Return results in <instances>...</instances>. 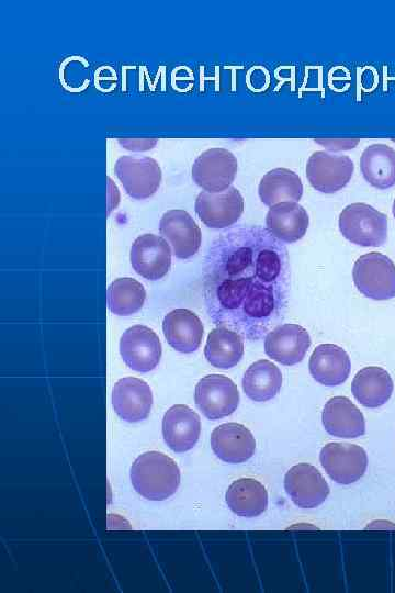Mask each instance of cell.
<instances>
[{
  "label": "cell",
  "instance_id": "6da1fadb",
  "mask_svg": "<svg viewBox=\"0 0 395 593\" xmlns=\"http://www.w3.org/2000/svg\"><path fill=\"white\" fill-rule=\"evenodd\" d=\"M289 287L286 247L260 225L226 231L206 253L203 290L208 314L245 337L259 338L284 318Z\"/></svg>",
  "mask_w": 395,
  "mask_h": 593
},
{
  "label": "cell",
  "instance_id": "7a4b0ae2",
  "mask_svg": "<svg viewBox=\"0 0 395 593\" xmlns=\"http://www.w3.org/2000/svg\"><path fill=\"white\" fill-rule=\"evenodd\" d=\"M129 477L136 492L150 501L170 497L180 484V470L176 461L156 450L138 456L131 467Z\"/></svg>",
  "mask_w": 395,
  "mask_h": 593
},
{
  "label": "cell",
  "instance_id": "3957f363",
  "mask_svg": "<svg viewBox=\"0 0 395 593\" xmlns=\"http://www.w3.org/2000/svg\"><path fill=\"white\" fill-rule=\"evenodd\" d=\"M340 233L363 247H380L387 239V216L366 203H351L339 215Z\"/></svg>",
  "mask_w": 395,
  "mask_h": 593
},
{
  "label": "cell",
  "instance_id": "277c9868",
  "mask_svg": "<svg viewBox=\"0 0 395 593\" xmlns=\"http://www.w3.org/2000/svg\"><path fill=\"white\" fill-rule=\"evenodd\" d=\"M352 277L358 290L373 300L395 296V265L376 251L360 256L353 266Z\"/></svg>",
  "mask_w": 395,
  "mask_h": 593
},
{
  "label": "cell",
  "instance_id": "5b68a950",
  "mask_svg": "<svg viewBox=\"0 0 395 593\" xmlns=\"http://www.w3.org/2000/svg\"><path fill=\"white\" fill-rule=\"evenodd\" d=\"M238 163L232 152L213 147L200 154L191 169L193 181L208 192L226 190L237 174Z\"/></svg>",
  "mask_w": 395,
  "mask_h": 593
},
{
  "label": "cell",
  "instance_id": "8992f818",
  "mask_svg": "<svg viewBox=\"0 0 395 593\" xmlns=\"http://www.w3.org/2000/svg\"><path fill=\"white\" fill-rule=\"evenodd\" d=\"M114 171L126 193L137 200L156 193L162 177L158 163L147 156H121Z\"/></svg>",
  "mask_w": 395,
  "mask_h": 593
},
{
  "label": "cell",
  "instance_id": "52a82bcc",
  "mask_svg": "<svg viewBox=\"0 0 395 593\" xmlns=\"http://www.w3.org/2000/svg\"><path fill=\"white\" fill-rule=\"evenodd\" d=\"M194 400L203 415L215 421L236 411L239 404V392L228 377L208 374L198 382Z\"/></svg>",
  "mask_w": 395,
  "mask_h": 593
},
{
  "label": "cell",
  "instance_id": "ba28073f",
  "mask_svg": "<svg viewBox=\"0 0 395 593\" xmlns=\"http://www.w3.org/2000/svg\"><path fill=\"white\" fill-rule=\"evenodd\" d=\"M353 169V161L348 156L317 150L306 163V177L317 191L335 193L347 186Z\"/></svg>",
  "mask_w": 395,
  "mask_h": 593
},
{
  "label": "cell",
  "instance_id": "9c48e42d",
  "mask_svg": "<svg viewBox=\"0 0 395 593\" xmlns=\"http://www.w3.org/2000/svg\"><path fill=\"white\" fill-rule=\"evenodd\" d=\"M319 460L330 479L340 484L358 481L368 467L365 450L361 446L348 443L325 445L320 450Z\"/></svg>",
  "mask_w": 395,
  "mask_h": 593
},
{
  "label": "cell",
  "instance_id": "30bf717a",
  "mask_svg": "<svg viewBox=\"0 0 395 593\" xmlns=\"http://www.w3.org/2000/svg\"><path fill=\"white\" fill-rule=\"evenodd\" d=\"M161 343L149 327L134 325L120 339V354L127 367L135 371L148 372L155 369L161 358Z\"/></svg>",
  "mask_w": 395,
  "mask_h": 593
},
{
  "label": "cell",
  "instance_id": "8fae6325",
  "mask_svg": "<svg viewBox=\"0 0 395 593\" xmlns=\"http://www.w3.org/2000/svg\"><path fill=\"white\" fill-rule=\"evenodd\" d=\"M195 212L210 228L235 224L244 212V198L233 186L219 192L202 191L195 200Z\"/></svg>",
  "mask_w": 395,
  "mask_h": 593
},
{
  "label": "cell",
  "instance_id": "7c38bea8",
  "mask_svg": "<svg viewBox=\"0 0 395 593\" xmlns=\"http://www.w3.org/2000/svg\"><path fill=\"white\" fill-rule=\"evenodd\" d=\"M171 247L155 234L138 236L132 244L129 259L134 270L148 280L161 279L171 266Z\"/></svg>",
  "mask_w": 395,
  "mask_h": 593
},
{
  "label": "cell",
  "instance_id": "4fadbf2b",
  "mask_svg": "<svg viewBox=\"0 0 395 593\" xmlns=\"http://www.w3.org/2000/svg\"><path fill=\"white\" fill-rule=\"evenodd\" d=\"M284 489L292 502L301 508L319 506L329 494L323 474L309 463H297L284 477Z\"/></svg>",
  "mask_w": 395,
  "mask_h": 593
},
{
  "label": "cell",
  "instance_id": "5bb4252c",
  "mask_svg": "<svg viewBox=\"0 0 395 593\" xmlns=\"http://www.w3.org/2000/svg\"><path fill=\"white\" fill-rule=\"evenodd\" d=\"M159 232L180 259L195 255L201 246L202 234L193 217L184 210H169L160 219Z\"/></svg>",
  "mask_w": 395,
  "mask_h": 593
},
{
  "label": "cell",
  "instance_id": "9a60e30c",
  "mask_svg": "<svg viewBox=\"0 0 395 593\" xmlns=\"http://www.w3.org/2000/svg\"><path fill=\"white\" fill-rule=\"evenodd\" d=\"M311 346L308 332L297 324H281L270 331L264 339V351L273 360L293 366L303 360Z\"/></svg>",
  "mask_w": 395,
  "mask_h": 593
},
{
  "label": "cell",
  "instance_id": "2e32d148",
  "mask_svg": "<svg viewBox=\"0 0 395 593\" xmlns=\"http://www.w3.org/2000/svg\"><path fill=\"white\" fill-rule=\"evenodd\" d=\"M112 405L122 419L131 423L143 421L151 410V390L142 379L122 378L113 387Z\"/></svg>",
  "mask_w": 395,
  "mask_h": 593
},
{
  "label": "cell",
  "instance_id": "e0dca14e",
  "mask_svg": "<svg viewBox=\"0 0 395 593\" xmlns=\"http://www.w3.org/2000/svg\"><path fill=\"white\" fill-rule=\"evenodd\" d=\"M201 433V421L196 412L184 404L171 406L162 418V436L174 452L193 448Z\"/></svg>",
  "mask_w": 395,
  "mask_h": 593
},
{
  "label": "cell",
  "instance_id": "ac0fdd59",
  "mask_svg": "<svg viewBox=\"0 0 395 593\" xmlns=\"http://www.w3.org/2000/svg\"><path fill=\"white\" fill-rule=\"evenodd\" d=\"M211 447L221 460L227 463H241L252 457L256 440L242 424L225 423L212 432Z\"/></svg>",
  "mask_w": 395,
  "mask_h": 593
},
{
  "label": "cell",
  "instance_id": "d6986e66",
  "mask_svg": "<svg viewBox=\"0 0 395 593\" xmlns=\"http://www.w3.org/2000/svg\"><path fill=\"white\" fill-rule=\"evenodd\" d=\"M325 430L339 438H357L365 433L362 412L346 396L329 399L321 414Z\"/></svg>",
  "mask_w": 395,
  "mask_h": 593
},
{
  "label": "cell",
  "instance_id": "ffe728a7",
  "mask_svg": "<svg viewBox=\"0 0 395 593\" xmlns=\"http://www.w3.org/2000/svg\"><path fill=\"white\" fill-rule=\"evenodd\" d=\"M162 331L172 348L189 354L200 347L204 328L194 312L188 309H176L165 316Z\"/></svg>",
  "mask_w": 395,
  "mask_h": 593
},
{
  "label": "cell",
  "instance_id": "44dd1931",
  "mask_svg": "<svg viewBox=\"0 0 395 593\" xmlns=\"http://www.w3.org/2000/svg\"><path fill=\"white\" fill-rule=\"evenodd\" d=\"M308 368L317 382L334 387L347 380L351 362L348 354L341 347L334 344H321L311 355Z\"/></svg>",
  "mask_w": 395,
  "mask_h": 593
},
{
  "label": "cell",
  "instance_id": "7402d4cb",
  "mask_svg": "<svg viewBox=\"0 0 395 593\" xmlns=\"http://www.w3.org/2000/svg\"><path fill=\"white\" fill-rule=\"evenodd\" d=\"M306 210L297 202H281L270 206L267 216V230L280 242L295 243L308 227Z\"/></svg>",
  "mask_w": 395,
  "mask_h": 593
},
{
  "label": "cell",
  "instance_id": "603a6c76",
  "mask_svg": "<svg viewBox=\"0 0 395 593\" xmlns=\"http://www.w3.org/2000/svg\"><path fill=\"white\" fill-rule=\"evenodd\" d=\"M393 388L390 373L376 366L364 367L358 371L351 384L356 400L370 409L385 404L393 393Z\"/></svg>",
  "mask_w": 395,
  "mask_h": 593
},
{
  "label": "cell",
  "instance_id": "cb8c5ba5",
  "mask_svg": "<svg viewBox=\"0 0 395 593\" xmlns=\"http://www.w3.org/2000/svg\"><path fill=\"white\" fill-rule=\"evenodd\" d=\"M226 504L233 513L241 517H256L268 506V492L262 483L252 478L234 481L225 494Z\"/></svg>",
  "mask_w": 395,
  "mask_h": 593
},
{
  "label": "cell",
  "instance_id": "d4e9b609",
  "mask_svg": "<svg viewBox=\"0 0 395 593\" xmlns=\"http://www.w3.org/2000/svg\"><path fill=\"white\" fill-rule=\"evenodd\" d=\"M363 178L374 188L384 190L395 184V150L385 144H372L360 158Z\"/></svg>",
  "mask_w": 395,
  "mask_h": 593
},
{
  "label": "cell",
  "instance_id": "484cf974",
  "mask_svg": "<svg viewBox=\"0 0 395 593\" xmlns=\"http://www.w3.org/2000/svg\"><path fill=\"white\" fill-rule=\"evenodd\" d=\"M258 193L261 202L268 206L281 202H297L303 194V184L294 171L274 168L261 178Z\"/></svg>",
  "mask_w": 395,
  "mask_h": 593
},
{
  "label": "cell",
  "instance_id": "4316f807",
  "mask_svg": "<svg viewBox=\"0 0 395 593\" xmlns=\"http://www.w3.org/2000/svg\"><path fill=\"white\" fill-rule=\"evenodd\" d=\"M204 355L213 367L229 369L236 366L244 355L242 338L237 332L218 326L210 332Z\"/></svg>",
  "mask_w": 395,
  "mask_h": 593
},
{
  "label": "cell",
  "instance_id": "83f0119b",
  "mask_svg": "<svg viewBox=\"0 0 395 593\" xmlns=\"http://www.w3.org/2000/svg\"><path fill=\"white\" fill-rule=\"evenodd\" d=\"M282 385L280 369L269 360L261 359L248 367L242 378L246 395L256 402L274 398Z\"/></svg>",
  "mask_w": 395,
  "mask_h": 593
},
{
  "label": "cell",
  "instance_id": "f1b7e54d",
  "mask_svg": "<svg viewBox=\"0 0 395 593\" xmlns=\"http://www.w3.org/2000/svg\"><path fill=\"white\" fill-rule=\"evenodd\" d=\"M145 298L143 284L133 278H119L108 288L109 310L120 316H128L139 311Z\"/></svg>",
  "mask_w": 395,
  "mask_h": 593
},
{
  "label": "cell",
  "instance_id": "f546056e",
  "mask_svg": "<svg viewBox=\"0 0 395 593\" xmlns=\"http://www.w3.org/2000/svg\"><path fill=\"white\" fill-rule=\"evenodd\" d=\"M392 212H393V215H394V219H395V199H394V201H393Z\"/></svg>",
  "mask_w": 395,
  "mask_h": 593
}]
</instances>
